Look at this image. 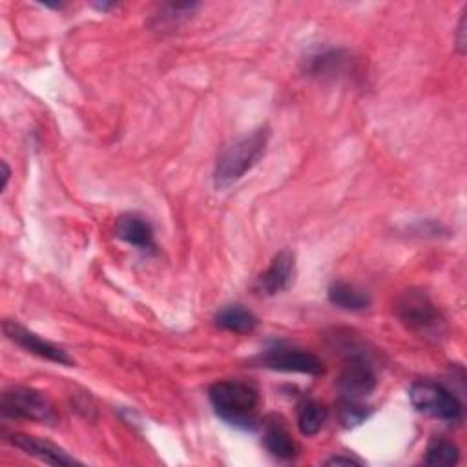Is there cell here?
<instances>
[{"label": "cell", "instance_id": "18", "mask_svg": "<svg viewBox=\"0 0 467 467\" xmlns=\"http://www.w3.org/2000/svg\"><path fill=\"white\" fill-rule=\"evenodd\" d=\"M370 410L367 405L361 403V400H339V420L345 427H356L363 423L368 418Z\"/></svg>", "mask_w": 467, "mask_h": 467}, {"label": "cell", "instance_id": "16", "mask_svg": "<svg viewBox=\"0 0 467 467\" xmlns=\"http://www.w3.org/2000/svg\"><path fill=\"white\" fill-rule=\"evenodd\" d=\"M345 58L339 49H319L306 58V71L312 75H334L343 69Z\"/></svg>", "mask_w": 467, "mask_h": 467}, {"label": "cell", "instance_id": "7", "mask_svg": "<svg viewBox=\"0 0 467 467\" xmlns=\"http://www.w3.org/2000/svg\"><path fill=\"white\" fill-rule=\"evenodd\" d=\"M341 398L363 400L376 389V372L365 354L348 350V361L337 379Z\"/></svg>", "mask_w": 467, "mask_h": 467}, {"label": "cell", "instance_id": "15", "mask_svg": "<svg viewBox=\"0 0 467 467\" xmlns=\"http://www.w3.org/2000/svg\"><path fill=\"white\" fill-rule=\"evenodd\" d=\"M328 418V410L316 400H303L297 407V427L303 436H314L321 431Z\"/></svg>", "mask_w": 467, "mask_h": 467}, {"label": "cell", "instance_id": "6", "mask_svg": "<svg viewBox=\"0 0 467 467\" xmlns=\"http://www.w3.org/2000/svg\"><path fill=\"white\" fill-rule=\"evenodd\" d=\"M398 317L412 330L431 334L440 328L441 317L429 296L421 290H405L396 303Z\"/></svg>", "mask_w": 467, "mask_h": 467}, {"label": "cell", "instance_id": "1", "mask_svg": "<svg viewBox=\"0 0 467 467\" xmlns=\"http://www.w3.org/2000/svg\"><path fill=\"white\" fill-rule=\"evenodd\" d=\"M210 403L215 414L226 423L254 431L259 425L257 410H259V390L255 385L244 379H223L215 381L208 390Z\"/></svg>", "mask_w": 467, "mask_h": 467}, {"label": "cell", "instance_id": "3", "mask_svg": "<svg viewBox=\"0 0 467 467\" xmlns=\"http://www.w3.org/2000/svg\"><path fill=\"white\" fill-rule=\"evenodd\" d=\"M409 400L418 412L441 421L456 423L462 420V414H463V407L456 398V394L451 392L441 383H436L431 379H421L412 383L409 390Z\"/></svg>", "mask_w": 467, "mask_h": 467}, {"label": "cell", "instance_id": "4", "mask_svg": "<svg viewBox=\"0 0 467 467\" xmlns=\"http://www.w3.org/2000/svg\"><path fill=\"white\" fill-rule=\"evenodd\" d=\"M257 365L281 370V372H301L310 376L323 374V361L314 356L312 352L297 347H290L285 343H274L272 347L265 348L257 358Z\"/></svg>", "mask_w": 467, "mask_h": 467}, {"label": "cell", "instance_id": "21", "mask_svg": "<svg viewBox=\"0 0 467 467\" xmlns=\"http://www.w3.org/2000/svg\"><path fill=\"white\" fill-rule=\"evenodd\" d=\"M456 46L460 49V53L465 51V13L463 16L460 18V24H458V31H456Z\"/></svg>", "mask_w": 467, "mask_h": 467}, {"label": "cell", "instance_id": "11", "mask_svg": "<svg viewBox=\"0 0 467 467\" xmlns=\"http://www.w3.org/2000/svg\"><path fill=\"white\" fill-rule=\"evenodd\" d=\"M9 441L18 447L20 451H24L26 454L46 462L49 465H77L80 463L78 460H75L73 456H69L62 447H58L57 443L46 440V438H38V436H31V434H13L9 438Z\"/></svg>", "mask_w": 467, "mask_h": 467}, {"label": "cell", "instance_id": "13", "mask_svg": "<svg viewBox=\"0 0 467 467\" xmlns=\"http://www.w3.org/2000/svg\"><path fill=\"white\" fill-rule=\"evenodd\" d=\"M215 323L234 334H250L257 327V317L243 305H226L217 310Z\"/></svg>", "mask_w": 467, "mask_h": 467}, {"label": "cell", "instance_id": "5", "mask_svg": "<svg viewBox=\"0 0 467 467\" xmlns=\"http://www.w3.org/2000/svg\"><path fill=\"white\" fill-rule=\"evenodd\" d=\"M0 410L7 418H22L33 421H53L55 410L49 400L29 387H11L4 390Z\"/></svg>", "mask_w": 467, "mask_h": 467}, {"label": "cell", "instance_id": "22", "mask_svg": "<svg viewBox=\"0 0 467 467\" xmlns=\"http://www.w3.org/2000/svg\"><path fill=\"white\" fill-rule=\"evenodd\" d=\"M2 170H4V182H2V188H5V184H7V179H9V168H7V164L5 162H2Z\"/></svg>", "mask_w": 467, "mask_h": 467}, {"label": "cell", "instance_id": "2", "mask_svg": "<svg viewBox=\"0 0 467 467\" xmlns=\"http://www.w3.org/2000/svg\"><path fill=\"white\" fill-rule=\"evenodd\" d=\"M270 139L268 128H257L252 133L234 140L217 159L213 170V184L217 190H226L250 171L263 157Z\"/></svg>", "mask_w": 467, "mask_h": 467}, {"label": "cell", "instance_id": "12", "mask_svg": "<svg viewBox=\"0 0 467 467\" xmlns=\"http://www.w3.org/2000/svg\"><path fill=\"white\" fill-rule=\"evenodd\" d=\"M115 235L139 250H153L155 248L151 224L137 213L120 215L115 223Z\"/></svg>", "mask_w": 467, "mask_h": 467}, {"label": "cell", "instance_id": "17", "mask_svg": "<svg viewBox=\"0 0 467 467\" xmlns=\"http://www.w3.org/2000/svg\"><path fill=\"white\" fill-rule=\"evenodd\" d=\"M460 460V449L456 443L445 438H434L425 451L423 462L429 465H454Z\"/></svg>", "mask_w": 467, "mask_h": 467}, {"label": "cell", "instance_id": "8", "mask_svg": "<svg viewBox=\"0 0 467 467\" xmlns=\"http://www.w3.org/2000/svg\"><path fill=\"white\" fill-rule=\"evenodd\" d=\"M4 334L13 343L22 347L29 354H35V356H38L42 359H47V361H53V363H58V365H67V367L73 365L71 358L67 356V352L64 348H60V347L42 339L40 336H36L35 332L27 330L26 327H22L16 321L5 319L4 321Z\"/></svg>", "mask_w": 467, "mask_h": 467}, {"label": "cell", "instance_id": "19", "mask_svg": "<svg viewBox=\"0 0 467 467\" xmlns=\"http://www.w3.org/2000/svg\"><path fill=\"white\" fill-rule=\"evenodd\" d=\"M197 7V4L193 2H186V4H164L161 13H159V24L162 26H177L181 20L188 18L193 9Z\"/></svg>", "mask_w": 467, "mask_h": 467}, {"label": "cell", "instance_id": "9", "mask_svg": "<svg viewBox=\"0 0 467 467\" xmlns=\"http://www.w3.org/2000/svg\"><path fill=\"white\" fill-rule=\"evenodd\" d=\"M296 277V255L290 250H281L270 266L257 277L255 290L263 296H277L288 290Z\"/></svg>", "mask_w": 467, "mask_h": 467}, {"label": "cell", "instance_id": "20", "mask_svg": "<svg viewBox=\"0 0 467 467\" xmlns=\"http://www.w3.org/2000/svg\"><path fill=\"white\" fill-rule=\"evenodd\" d=\"M327 465H363V462L356 456H343V454H336L332 458H328L325 462Z\"/></svg>", "mask_w": 467, "mask_h": 467}, {"label": "cell", "instance_id": "14", "mask_svg": "<svg viewBox=\"0 0 467 467\" xmlns=\"http://www.w3.org/2000/svg\"><path fill=\"white\" fill-rule=\"evenodd\" d=\"M327 294H328V301L343 310L359 312L370 305V297L363 290H359L354 285H348L345 281H334L328 286Z\"/></svg>", "mask_w": 467, "mask_h": 467}, {"label": "cell", "instance_id": "10", "mask_svg": "<svg viewBox=\"0 0 467 467\" xmlns=\"http://www.w3.org/2000/svg\"><path fill=\"white\" fill-rule=\"evenodd\" d=\"M263 445L277 460H294L299 454V443L292 438L285 420L270 414L263 421Z\"/></svg>", "mask_w": 467, "mask_h": 467}]
</instances>
